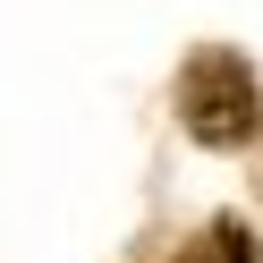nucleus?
<instances>
[{"label": "nucleus", "mask_w": 263, "mask_h": 263, "mask_svg": "<svg viewBox=\"0 0 263 263\" xmlns=\"http://www.w3.org/2000/svg\"><path fill=\"white\" fill-rule=\"evenodd\" d=\"M178 127L212 153H238L246 136L263 127V85L229 43H204V51L178 68Z\"/></svg>", "instance_id": "1"}, {"label": "nucleus", "mask_w": 263, "mask_h": 263, "mask_svg": "<svg viewBox=\"0 0 263 263\" xmlns=\"http://www.w3.org/2000/svg\"><path fill=\"white\" fill-rule=\"evenodd\" d=\"M178 263H246V229L238 221H212L195 246H178Z\"/></svg>", "instance_id": "2"}]
</instances>
